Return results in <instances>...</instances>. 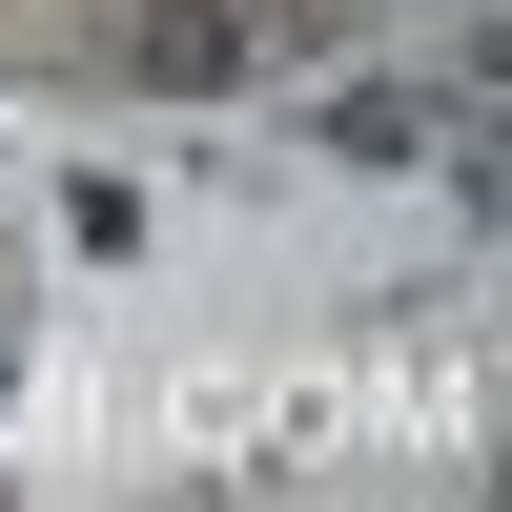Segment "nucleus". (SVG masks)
I'll use <instances>...</instances> for the list:
<instances>
[{"mask_svg":"<svg viewBox=\"0 0 512 512\" xmlns=\"http://www.w3.org/2000/svg\"><path fill=\"white\" fill-rule=\"evenodd\" d=\"M0 390H21V308H0Z\"/></svg>","mask_w":512,"mask_h":512,"instance_id":"nucleus-2","label":"nucleus"},{"mask_svg":"<svg viewBox=\"0 0 512 512\" xmlns=\"http://www.w3.org/2000/svg\"><path fill=\"white\" fill-rule=\"evenodd\" d=\"M308 41H328V0H144V21H123V82H164V103H226V82L308 62Z\"/></svg>","mask_w":512,"mask_h":512,"instance_id":"nucleus-1","label":"nucleus"}]
</instances>
